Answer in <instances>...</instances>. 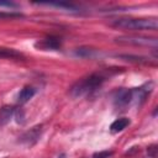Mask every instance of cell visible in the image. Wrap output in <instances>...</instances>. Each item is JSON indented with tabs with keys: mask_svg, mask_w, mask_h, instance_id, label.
I'll use <instances>...</instances> for the list:
<instances>
[{
	"mask_svg": "<svg viewBox=\"0 0 158 158\" xmlns=\"http://www.w3.org/2000/svg\"><path fill=\"white\" fill-rule=\"evenodd\" d=\"M109 70H102V72H98V73H93L85 78L79 79L78 81H75L70 89H69V94L73 98H80V96H85L91 94L93 91L98 90L104 81L107 79V77H110V72Z\"/></svg>",
	"mask_w": 158,
	"mask_h": 158,
	"instance_id": "1",
	"label": "cell"
},
{
	"mask_svg": "<svg viewBox=\"0 0 158 158\" xmlns=\"http://www.w3.org/2000/svg\"><path fill=\"white\" fill-rule=\"evenodd\" d=\"M111 26L116 28L131 30V31H143V30H157V19L147 17H118L111 22Z\"/></svg>",
	"mask_w": 158,
	"mask_h": 158,
	"instance_id": "2",
	"label": "cell"
},
{
	"mask_svg": "<svg viewBox=\"0 0 158 158\" xmlns=\"http://www.w3.org/2000/svg\"><path fill=\"white\" fill-rule=\"evenodd\" d=\"M117 43L121 44H133V46H152L157 47V40L156 38H148L142 36H120L116 38Z\"/></svg>",
	"mask_w": 158,
	"mask_h": 158,
	"instance_id": "3",
	"label": "cell"
},
{
	"mask_svg": "<svg viewBox=\"0 0 158 158\" xmlns=\"http://www.w3.org/2000/svg\"><path fill=\"white\" fill-rule=\"evenodd\" d=\"M42 125H37V126H33L32 128H30L28 131L23 132L20 137H19V142L25 144V146H32L35 144L40 138H41V135H42Z\"/></svg>",
	"mask_w": 158,
	"mask_h": 158,
	"instance_id": "4",
	"label": "cell"
},
{
	"mask_svg": "<svg viewBox=\"0 0 158 158\" xmlns=\"http://www.w3.org/2000/svg\"><path fill=\"white\" fill-rule=\"evenodd\" d=\"M151 91H152V83L144 84L139 88L131 89V102H135L138 106L142 105L146 101V99Z\"/></svg>",
	"mask_w": 158,
	"mask_h": 158,
	"instance_id": "5",
	"label": "cell"
},
{
	"mask_svg": "<svg viewBox=\"0 0 158 158\" xmlns=\"http://www.w3.org/2000/svg\"><path fill=\"white\" fill-rule=\"evenodd\" d=\"M114 104L116 107H125L131 104V89L121 88L115 93Z\"/></svg>",
	"mask_w": 158,
	"mask_h": 158,
	"instance_id": "6",
	"label": "cell"
},
{
	"mask_svg": "<svg viewBox=\"0 0 158 158\" xmlns=\"http://www.w3.org/2000/svg\"><path fill=\"white\" fill-rule=\"evenodd\" d=\"M62 46V41L57 36H47L44 37L41 42L36 43V47L43 48V49H51V51H57Z\"/></svg>",
	"mask_w": 158,
	"mask_h": 158,
	"instance_id": "7",
	"label": "cell"
},
{
	"mask_svg": "<svg viewBox=\"0 0 158 158\" xmlns=\"http://www.w3.org/2000/svg\"><path fill=\"white\" fill-rule=\"evenodd\" d=\"M0 58H4V59H16V60H23L25 59V56L14 49V48H6V47H0Z\"/></svg>",
	"mask_w": 158,
	"mask_h": 158,
	"instance_id": "8",
	"label": "cell"
},
{
	"mask_svg": "<svg viewBox=\"0 0 158 158\" xmlns=\"http://www.w3.org/2000/svg\"><path fill=\"white\" fill-rule=\"evenodd\" d=\"M35 94H36V89L33 86H30V85L23 86L20 90V93L17 94V102L19 104H26L30 99L33 98Z\"/></svg>",
	"mask_w": 158,
	"mask_h": 158,
	"instance_id": "9",
	"label": "cell"
},
{
	"mask_svg": "<svg viewBox=\"0 0 158 158\" xmlns=\"http://www.w3.org/2000/svg\"><path fill=\"white\" fill-rule=\"evenodd\" d=\"M130 123H131V121H130L128 117H120V118H116V120L110 125V131H111L112 133L121 132V131H123Z\"/></svg>",
	"mask_w": 158,
	"mask_h": 158,
	"instance_id": "10",
	"label": "cell"
},
{
	"mask_svg": "<svg viewBox=\"0 0 158 158\" xmlns=\"http://www.w3.org/2000/svg\"><path fill=\"white\" fill-rule=\"evenodd\" d=\"M14 112H15V107L14 106H9V105L2 106L0 109V126L6 125L12 118Z\"/></svg>",
	"mask_w": 158,
	"mask_h": 158,
	"instance_id": "11",
	"label": "cell"
},
{
	"mask_svg": "<svg viewBox=\"0 0 158 158\" xmlns=\"http://www.w3.org/2000/svg\"><path fill=\"white\" fill-rule=\"evenodd\" d=\"M44 5L56 6V7H59V9H64L65 11H70V12H78V11H80L77 6H74L72 4H67V2H46Z\"/></svg>",
	"mask_w": 158,
	"mask_h": 158,
	"instance_id": "12",
	"label": "cell"
},
{
	"mask_svg": "<svg viewBox=\"0 0 158 158\" xmlns=\"http://www.w3.org/2000/svg\"><path fill=\"white\" fill-rule=\"evenodd\" d=\"M93 53H94V49H91V48L80 47V48H77L75 49V54L79 56V57H91Z\"/></svg>",
	"mask_w": 158,
	"mask_h": 158,
	"instance_id": "13",
	"label": "cell"
},
{
	"mask_svg": "<svg viewBox=\"0 0 158 158\" xmlns=\"http://www.w3.org/2000/svg\"><path fill=\"white\" fill-rule=\"evenodd\" d=\"M16 17H22L20 12H14V11H0V20H7V19H16Z\"/></svg>",
	"mask_w": 158,
	"mask_h": 158,
	"instance_id": "14",
	"label": "cell"
},
{
	"mask_svg": "<svg viewBox=\"0 0 158 158\" xmlns=\"http://www.w3.org/2000/svg\"><path fill=\"white\" fill-rule=\"evenodd\" d=\"M14 116L16 118V122L17 123H23L25 122V112L21 107L19 109H15V112H14Z\"/></svg>",
	"mask_w": 158,
	"mask_h": 158,
	"instance_id": "15",
	"label": "cell"
},
{
	"mask_svg": "<svg viewBox=\"0 0 158 158\" xmlns=\"http://www.w3.org/2000/svg\"><path fill=\"white\" fill-rule=\"evenodd\" d=\"M112 156V151H101L93 156V158H109Z\"/></svg>",
	"mask_w": 158,
	"mask_h": 158,
	"instance_id": "16",
	"label": "cell"
},
{
	"mask_svg": "<svg viewBox=\"0 0 158 158\" xmlns=\"http://www.w3.org/2000/svg\"><path fill=\"white\" fill-rule=\"evenodd\" d=\"M156 147H157V146H156V144H153V146L148 147V149H147V152L149 153L151 158H156V152H157V148H156Z\"/></svg>",
	"mask_w": 158,
	"mask_h": 158,
	"instance_id": "17",
	"label": "cell"
},
{
	"mask_svg": "<svg viewBox=\"0 0 158 158\" xmlns=\"http://www.w3.org/2000/svg\"><path fill=\"white\" fill-rule=\"evenodd\" d=\"M0 6H5V7H15L16 4L11 2V1H0Z\"/></svg>",
	"mask_w": 158,
	"mask_h": 158,
	"instance_id": "18",
	"label": "cell"
},
{
	"mask_svg": "<svg viewBox=\"0 0 158 158\" xmlns=\"http://www.w3.org/2000/svg\"><path fill=\"white\" fill-rule=\"evenodd\" d=\"M58 158H64V154H60V156H59Z\"/></svg>",
	"mask_w": 158,
	"mask_h": 158,
	"instance_id": "19",
	"label": "cell"
}]
</instances>
